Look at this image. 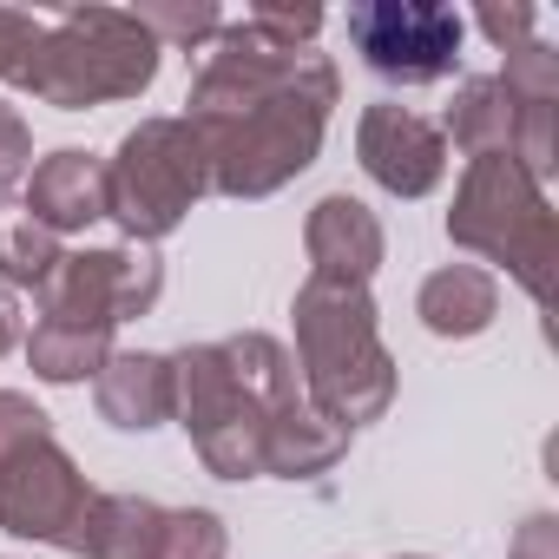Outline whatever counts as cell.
Returning a JSON list of instances; mask_svg holds the SVG:
<instances>
[{"label":"cell","instance_id":"21","mask_svg":"<svg viewBox=\"0 0 559 559\" xmlns=\"http://www.w3.org/2000/svg\"><path fill=\"white\" fill-rule=\"evenodd\" d=\"M139 21H145V34L158 40V47H211L217 34H224V14L211 8V0H152V8H132Z\"/></svg>","mask_w":559,"mask_h":559},{"label":"cell","instance_id":"23","mask_svg":"<svg viewBox=\"0 0 559 559\" xmlns=\"http://www.w3.org/2000/svg\"><path fill=\"white\" fill-rule=\"evenodd\" d=\"M40 40H47V21L0 8V80L27 93V80H34V60H40Z\"/></svg>","mask_w":559,"mask_h":559},{"label":"cell","instance_id":"6","mask_svg":"<svg viewBox=\"0 0 559 559\" xmlns=\"http://www.w3.org/2000/svg\"><path fill=\"white\" fill-rule=\"evenodd\" d=\"M204 191H211V165L185 119H139L106 158V217L132 243L171 237Z\"/></svg>","mask_w":559,"mask_h":559},{"label":"cell","instance_id":"5","mask_svg":"<svg viewBox=\"0 0 559 559\" xmlns=\"http://www.w3.org/2000/svg\"><path fill=\"white\" fill-rule=\"evenodd\" d=\"M158 40L132 8H67L34 60L27 93L60 112H93L112 99H139L158 80Z\"/></svg>","mask_w":559,"mask_h":559},{"label":"cell","instance_id":"19","mask_svg":"<svg viewBox=\"0 0 559 559\" xmlns=\"http://www.w3.org/2000/svg\"><path fill=\"white\" fill-rule=\"evenodd\" d=\"M60 237L40 230L21 204H0V284L8 290H40L47 276L60 270Z\"/></svg>","mask_w":559,"mask_h":559},{"label":"cell","instance_id":"2","mask_svg":"<svg viewBox=\"0 0 559 559\" xmlns=\"http://www.w3.org/2000/svg\"><path fill=\"white\" fill-rule=\"evenodd\" d=\"M171 421L191 435L204 474L217 480H257L263 441L284 402H297V356L263 336H224V343H185L171 356Z\"/></svg>","mask_w":559,"mask_h":559},{"label":"cell","instance_id":"26","mask_svg":"<svg viewBox=\"0 0 559 559\" xmlns=\"http://www.w3.org/2000/svg\"><path fill=\"white\" fill-rule=\"evenodd\" d=\"M243 21H257L263 34H276L284 47H310L323 34V8H276V0H263V8H250Z\"/></svg>","mask_w":559,"mask_h":559},{"label":"cell","instance_id":"12","mask_svg":"<svg viewBox=\"0 0 559 559\" xmlns=\"http://www.w3.org/2000/svg\"><path fill=\"white\" fill-rule=\"evenodd\" d=\"M304 250H310V276H336V284H369L389 257V237L376 224V211L349 191H330L310 204L304 224Z\"/></svg>","mask_w":559,"mask_h":559},{"label":"cell","instance_id":"17","mask_svg":"<svg viewBox=\"0 0 559 559\" xmlns=\"http://www.w3.org/2000/svg\"><path fill=\"white\" fill-rule=\"evenodd\" d=\"M349 454V435L336 421H323L304 395L276 408L270 441H263V474H284V480H317Z\"/></svg>","mask_w":559,"mask_h":559},{"label":"cell","instance_id":"24","mask_svg":"<svg viewBox=\"0 0 559 559\" xmlns=\"http://www.w3.org/2000/svg\"><path fill=\"white\" fill-rule=\"evenodd\" d=\"M47 435H53V421H47V408H34V395L0 389V461H14L21 448H34Z\"/></svg>","mask_w":559,"mask_h":559},{"label":"cell","instance_id":"27","mask_svg":"<svg viewBox=\"0 0 559 559\" xmlns=\"http://www.w3.org/2000/svg\"><path fill=\"white\" fill-rule=\"evenodd\" d=\"M474 27L500 47V53H513V47H526L533 40V27H539V14L533 8H520V0H513V8H480L474 14Z\"/></svg>","mask_w":559,"mask_h":559},{"label":"cell","instance_id":"22","mask_svg":"<svg viewBox=\"0 0 559 559\" xmlns=\"http://www.w3.org/2000/svg\"><path fill=\"white\" fill-rule=\"evenodd\" d=\"M224 552H230V533L211 507H165L158 559H224Z\"/></svg>","mask_w":559,"mask_h":559},{"label":"cell","instance_id":"11","mask_svg":"<svg viewBox=\"0 0 559 559\" xmlns=\"http://www.w3.org/2000/svg\"><path fill=\"white\" fill-rule=\"evenodd\" d=\"M500 86L513 99V165L533 185H546L552 165H559V145H552V119H559V53L546 40L513 47Z\"/></svg>","mask_w":559,"mask_h":559},{"label":"cell","instance_id":"15","mask_svg":"<svg viewBox=\"0 0 559 559\" xmlns=\"http://www.w3.org/2000/svg\"><path fill=\"white\" fill-rule=\"evenodd\" d=\"M415 317H421V330L441 336V343L480 336V330L500 317V284H493V270H480V263H448V270H435L428 284H421V297H415Z\"/></svg>","mask_w":559,"mask_h":559},{"label":"cell","instance_id":"9","mask_svg":"<svg viewBox=\"0 0 559 559\" xmlns=\"http://www.w3.org/2000/svg\"><path fill=\"white\" fill-rule=\"evenodd\" d=\"M86 507H93V480L53 435L21 448L14 461H0V533L73 552Z\"/></svg>","mask_w":559,"mask_h":559},{"label":"cell","instance_id":"28","mask_svg":"<svg viewBox=\"0 0 559 559\" xmlns=\"http://www.w3.org/2000/svg\"><path fill=\"white\" fill-rule=\"evenodd\" d=\"M507 559H559V520L552 513H533L520 533H513V552Z\"/></svg>","mask_w":559,"mask_h":559},{"label":"cell","instance_id":"29","mask_svg":"<svg viewBox=\"0 0 559 559\" xmlns=\"http://www.w3.org/2000/svg\"><path fill=\"white\" fill-rule=\"evenodd\" d=\"M14 336H21V310H14V290L0 284V356L14 349Z\"/></svg>","mask_w":559,"mask_h":559},{"label":"cell","instance_id":"4","mask_svg":"<svg viewBox=\"0 0 559 559\" xmlns=\"http://www.w3.org/2000/svg\"><path fill=\"white\" fill-rule=\"evenodd\" d=\"M448 237L487 263H500L513 284L546 310L552 297V263H559V217L546 204V191L513 165V152H487L467 158L454 211H448Z\"/></svg>","mask_w":559,"mask_h":559},{"label":"cell","instance_id":"7","mask_svg":"<svg viewBox=\"0 0 559 559\" xmlns=\"http://www.w3.org/2000/svg\"><path fill=\"white\" fill-rule=\"evenodd\" d=\"M165 290V263L152 243H112V250H67L60 270L40 284V323L112 336L119 323L145 317Z\"/></svg>","mask_w":559,"mask_h":559},{"label":"cell","instance_id":"20","mask_svg":"<svg viewBox=\"0 0 559 559\" xmlns=\"http://www.w3.org/2000/svg\"><path fill=\"white\" fill-rule=\"evenodd\" d=\"M106 356H112V336H93V330L34 323V336H27V362H34V376H40V382H53V389L99 376V369H106Z\"/></svg>","mask_w":559,"mask_h":559},{"label":"cell","instance_id":"18","mask_svg":"<svg viewBox=\"0 0 559 559\" xmlns=\"http://www.w3.org/2000/svg\"><path fill=\"white\" fill-rule=\"evenodd\" d=\"M448 145H461L467 158H487V152H513V99L500 86V73H480V80H461L454 106H448V126H441Z\"/></svg>","mask_w":559,"mask_h":559},{"label":"cell","instance_id":"30","mask_svg":"<svg viewBox=\"0 0 559 559\" xmlns=\"http://www.w3.org/2000/svg\"><path fill=\"white\" fill-rule=\"evenodd\" d=\"M395 559H435V552H395Z\"/></svg>","mask_w":559,"mask_h":559},{"label":"cell","instance_id":"8","mask_svg":"<svg viewBox=\"0 0 559 559\" xmlns=\"http://www.w3.org/2000/svg\"><path fill=\"white\" fill-rule=\"evenodd\" d=\"M467 21L441 0H362L349 8V47L389 86H435L461 60Z\"/></svg>","mask_w":559,"mask_h":559},{"label":"cell","instance_id":"25","mask_svg":"<svg viewBox=\"0 0 559 559\" xmlns=\"http://www.w3.org/2000/svg\"><path fill=\"white\" fill-rule=\"evenodd\" d=\"M27 171H34V132L8 99H0V198H8Z\"/></svg>","mask_w":559,"mask_h":559},{"label":"cell","instance_id":"14","mask_svg":"<svg viewBox=\"0 0 559 559\" xmlns=\"http://www.w3.org/2000/svg\"><path fill=\"white\" fill-rule=\"evenodd\" d=\"M93 402H99V421L126 428V435H145V428H165L171 421V356H152V349H112L106 369L93 376Z\"/></svg>","mask_w":559,"mask_h":559},{"label":"cell","instance_id":"1","mask_svg":"<svg viewBox=\"0 0 559 559\" xmlns=\"http://www.w3.org/2000/svg\"><path fill=\"white\" fill-rule=\"evenodd\" d=\"M336 99L343 80L323 53L284 47L257 21H224L185 99V126L204 145L211 191L270 198L290 178H304L323 152Z\"/></svg>","mask_w":559,"mask_h":559},{"label":"cell","instance_id":"13","mask_svg":"<svg viewBox=\"0 0 559 559\" xmlns=\"http://www.w3.org/2000/svg\"><path fill=\"white\" fill-rule=\"evenodd\" d=\"M40 230H86L106 217V158L80 152V145H60L34 165L27 178V204H21Z\"/></svg>","mask_w":559,"mask_h":559},{"label":"cell","instance_id":"3","mask_svg":"<svg viewBox=\"0 0 559 559\" xmlns=\"http://www.w3.org/2000/svg\"><path fill=\"white\" fill-rule=\"evenodd\" d=\"M297 317V362H304V402L349 428H369L395 402V356L382 349L376 297L369 284H336V276H304V290L290 304Z\"/></svg>","mask_w":559,"mask_h":559},{"label":"cell","instance_id":"16","mask_svg":"<svg viewBox=\"0 0 559 559\" xmlns=\"http://www.w3.org/2000/svg\"><path fill=\"white\" fill-rule=\"evenodd\" d=\"M165 539V507L145 493H93L73 552L86 559H158Z\"/></svg>","mask_w":559,"mask_h":559},{"label":"cell","instance_id":"10","mask_svg":"<svg viewBox=\"0 0 559 559\" xmlns=\"http://www.w3.org/2000/svg\"><path fill=\"white\" fill-rule=\"evenodd\" d=\"M356 158H362V171H369L389 198H428V191L441 185V171H448V139H441V126H428L421 112L382 99V106H369L362 126H356Z\"/></svg>","mask_w":559,"mask_h":559}]
</instances>
